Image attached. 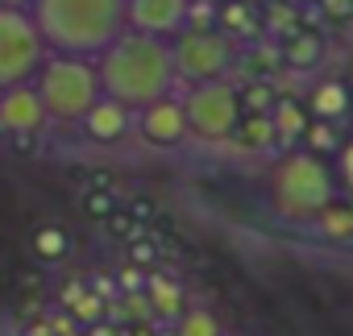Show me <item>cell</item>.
<instances>
[{"label": "cell", "instance_id": "obj_1", "mask_svg": "<svg viewBox=\"0 0 353 336\" xmlns=\"http://www.w3.org/2000/svg\"><path fill=\"white\" fill-rule=\"evenodd\" d=\"M96 75H100V96L125 104L129 112L174 96V54L166 38H150V34H133L125 30L112 46H104L96 54Z\"/></svg>", "mask_w": 353, "mask_h": 336}, {"label": "cell", "instance_id": "obj_2", "mask_svg": "<svg viewBox=\"0 0 353 336\" xmlns=\"http://www.w3.org/2000/svg\"><path fill=\"white\" fill-rule=\"evenodd\" d=\"M30 13L50 54L96 59L125 34V0H34Z\"/></svg>", "mask_w": 353, "mask_h": 336}, {"label": "cell", "instance_id": "obj_3", "mask_svg": "<svg viewBox=\"0 0 353 336\" xmlns=\"http://www.w3.org/2000/svg\"><path fill=\"white\" fill-rule=\"evenodd\" d=\"M336 175L332 162L316 158L307 149H287L266 175V200L270 212L287 224H312L332 200H336Z\"/></svg>", "mask_w": 353, "mask_h": 336}, {"label": "cell", "instance_id": "obj_4", "mask_svg": "<svg viewBox=\"0 0 353 336\" xmlns=\"http://www.w3.org/2000/svg\"><path fill=\"white\" fill-rule=\"evenodd\" d=\"M34 87L46 104V116L59 125H79L88 108L100 100V75L96 59H75V54H46L42 71L34 75Z\"/></svg>", "mask_w": 353, "mask_h": 336}, {"label": "cell", "instance_id": "obj_5", "mask_svg": "<svg viewBox=\"0 0 353 336\" xmlns=\"http://www.w3.org/2000/svg\"><path fill=\"white\" fill-rule=\"evenodd\" d=\"M46 54L50 50H46V38H42L34 13L0 5V92L17 87V83H34Z\"/></svg>", "mask_w": 353, "mask_h": 336}, {"label": "cell", "instance_id": "obj_6", "mask_svg": "<svg viewBox=\"0 0 353 336\" xmlns=\"http://www.w3.org/2000/svg\"><path fill=\"white\" fill-rule=\"evenodd\" d=\"M170 54H174V75L188 87H196V83L229 79L237 46L221 30H183V34L170 38Z\"/></svg>", "mask_w": 353, "mask_h": 336}, {"label": "cell", "instance_id": "obj_7", "mask_svg": "<svg viewBox=\"0 0 353 336\" xmlns=\"http://www.w3.org/2000/svg\"><path fill=\"white\" fill-rule=\"evenodd\" d=\"M179 100H183L192 137H200V141H233V129L241 120V96H237V87L229 79L196 83Z\"/></svg>", "mask_w": 353, "mask_h": 336}, {"label": "cell", "instance_id": "obj_8", "mask_svg": "<svg viewBox=\"0 0 353 336\" xmlns=\"http://www.w3.org/2000/svg\"><path fill=\"white\" fill-rule=\"evenodd\" d=\"M133 129H137V137H141L145 145H154V149H179V145L192 137L188 112H183V100H179V96H162V100L137 108V112H133Z\"/></svg>", "mask_w": 353, "mask_h": 336}, {"label": "cell", "instance_id": "obj_9", "mask_svg": "<svg viewBox=\"0 0 353 336\" xmlns=\"http://www.w3.org/2000/svg\"><path fill=\"white\" fill-rule=\"evenodd\" d=\"M192 0H125V30L150 38H174L188 30Z\"/></svg>", "mask_w": 353, "mask_h": 336}, {"label": "cell", "instance_id": "obj_10", "mask_svg": "<svg viewBox=\"0 0 353 336\" xmlns=\"http://www.w3.org/2000/svg\"><path fill=\"white\" fill-rule=\"evenodd\" d=\"M46 104L34 83H17L0 92V133L5 137H38L46 129Z\"/></svg>", "mask_w": 353, "mask_h": 336}, {"label": "cell", "instance_id": "obj_11", "mask_svg": "<svg viewBox=\"0 0 353 336\" xmlns=\"http://www.w3.org/2000/svg\"><path fill=\"white\" fill-rule=\"evenodd\" d=\"M79 129H83V137H88L92 145H121V141L133 133V112H129L125 104L100 96V100L88 108V116L79 120Z\"/></svg>", "mask_w": 353, "mask_h": 336}, {"label": "cell", "instance_id": "obj_12", "mask_svg": "<svg viewBox=\"0 0 353 336\" xmlns=\"http://www.w3.org/2000/svg\"><path fill=\"white\" fill-rule=\"evenodd\" d=\"M324 54H328V46H324V38L316 34V30H291V34H283L279 38V59H283V67H291V71H316L320 63H324Z\"/></svg>", "mask_w": 353, "mask_h": 336}, {"label": "cell", "instance_id": "obj_13", "mask_svg": "<svg viewBox=\"0 0 353 336\" xmlns=\"http://www.w3.org/2000/svg\"><path fill=\"white\" fill-rule=\"evenodd\" d=\"M307 112H312L316 120L341 125V120L353 112V92H349V83H345V79H320V83L312 87V96H307Z\"/></svg>", "mask_w": 353, "mask_h": 336}, {"label": "cell", "instance_id": "obj_14", "mask_svg": "<svg viewBox=\"0 0 353 336\" xmlns=\"http://www.w3.org/2000/svg\"><path fill=\"white\" fill-rule=\"evenodd\" d=\"M145 303L158 319H179L188 311V295L170 274H145Z\"/></svg>", "mask_w": 353, "mask_h": 336}, {"label": "cell", "instance_id": "obj_15", "mask_svg": "<svg viewBox=\"0 0 353 336\" xmlns=\"http://www.w3.org/2000/svg\"><path fill=\"white\" fill-rule=\"evenodd\" d=\"M270 120H274L279 141L299 145V137H303V133H307V125H312V112H307V104H299L295 96H279V100H274V108H270Z\"/></svg>", "mask_w": 353, "mask_h": 336}, {"label": "cell", "instance_id": "obj_16", "mask_svg": "<svg viewBox=\"0 0 353 336\" xmlns=\"http://www.w3.org/2000/svg\"><path fill=\"white\" fill-rule=\"evenodd\" d=\"M258 25H262V13L250 0H225V5H216V30L225 38H233V42L250 38V34H258Z\"/></svg>", "mask_w": 353, "mask_h": 336}, {"label": "cell", "instance_id": "obj_17", "mask_svg": "<svg viewBox=\"0 0 353 336\" xmlns=\"http://www.w3.org/2000/svg\"><path fill=\"white\" fill-rule=\"evenodd\" d=\"M233 141H237L241 149H250V154L270 149V145L279 141L270 112H241V120H237V129H233Z\"/></svg>", "mask_w": 353, "mask_h": 336}, {"label": "cell", "instance_id": "obj_18", "mask_svg": "<svg viewBox=\"0 0 353 336\" xmlns=\"http://www.w3.org/2000/svg\"><path fill=\"white\" fill-rule=\"evenodd\" d=\"M30 249H34V258L46 262V266L67 262V258H71V233H67L63 224H38V229L30 233Z\"/></svg>", "mask_w": 353, "mask_h": 336}, {"label": "cell", "instance_id": "obj_19", "mask_svg": "<svg viewBox=\"0 0 353 336\" xmlns=\"http://www.w3.org/2000/svg\"><path fill=\"white\" fill-rule=\"evenodd\" d=\"M341 129L332 125V120H316L312 116V125H307V133L299 137V145L295 149H307V154H316V158H328V154H336L341 149Z\"/></svg>", "mask_w": 353, "mask_h": 336}, {"label": "cell", "instance_id": "obj_20", "mask_svg": "<svg viewBox=\"0 0 353 336\" xmlns=\"http://www.w3.org/2000/svg\"><path fill=\"white\" fill-rule=\"evenodd\" d=\"M316 224H320L324 237H332V241H349V237H353V208H349V200H332V204L316 216Z\"/></svg>", "mask_w": 353, "mask_h": 336}, {"label": "cell", "instance_id": "obj_21", "mask_svg": "<svg viewBox=\"0 0 353 336\" xmlns=\"http://www.w3.org/2000/svg\"><path fill=\"white\" fill-rule=\"evenodd\" d=\"M174 336H225L216 311L208 307H188L179 319H174Z\"/></svg>", "mask_w": 353, "mask_h": 336}, {"label": "cell", "instance_id": "obj_22", "mask_svg": "<svg viewBox=\"0 0 353 336\" xmlns=\"http://www.w3.org/2000/svg\"><path fill=\"white\" fill-rule=\"evenodd\" d=\"M63 299H67V311H71V319H79V324H100L104 319V299L96 295V291H83V286H75L71 295L63 291Z\"/></svg>", "mask_w": 353, "mask_h": 336}, {"label": "cell", "instance_id": "obj_23", "mask_svg": "<svg viewBox=\"0 0 353 336\" xmlns=\"http://www.w3.org/2000/svg\"><path fill=\"white\" fill-rule=\"evenodd\" d=\"M237 96H241V112H270L279 100L266 79H250L245 87H237Z\"/></svg>", "mask_w": 353, "mask_h": 336}, {"label": "cell", "instance_id": "obj_24", "mask_svg": "<svg viewBox=\"0 0 353 336\" xmlns=\"http://www.w3.org/2000/svg\"><path fill=\"white\" fill-rule=\"evenodd\" d=\"M83 212H88L92 220H108V216L121 212V204H117V196H112L108 187H92V191L83 196Z\"/></svg>", "mask_w": 353, "mask_h": 336}, {"label": "cell", "instance_id": "obj_25", "mask_svg": "<svg viewBox=\"0 0 353 336\" xmlns=\"http://www.w3.org/2000/svg\"><path fill=\"white\" fill-rule=\"evenodd\" d=\"M332 175H336V187H345L353 196V137H345L341 149L332 154Z\"/></svg>", "mask_w": 353, "mask_h": 336}, {"label": "cell", "instance_id": "obj_26", "mask_svg": "<svg viewBox=\"0 0 353 336\" xmlns=\"http://www.w3.org/2000/svg\"><path fill=\"white\" fill-rule=\"evenodd\" d=\"M104 224H108V233H117V237H121V241H129V245H133V241H137V233H141V224H137V220H133V212H125V208H121L117 216H108Z\"/></svg>", "mask_w": 353, "mask_h": 336}, {"label": "cell", "instance_id": "obj_27", "mask_svg": "<svg viewBox=\"0 0 353 336\" xmlns=\"http://www.w3.org/2000/svg\"><path fill=\"white\" fill-rule=\"evenodd\" d=\"M129 258H133V266H150V262H154L158 253H154V245H145V241L137 237V241L129 245Z\"/></svg>", "mask_w": 353, "mask_h": 336}, {"label": "cell", "instance_id": "obj_28", "mask_svg": "<svg viewBox=\"0 0 353 336\" xmlns=\"http://www.w3.org/2000/svg\"><path fill=\"white\" fill-rule=\"evenodd\" d=\"M0 5H13V9H30L34 0H0Z\"/></svg>", "mask_w": 353, "mask_h": 336}, {"label": "cell", "instance_id": "obj_29", "mask_svg": "<svg viewBox=\"0 0 353 336\" xmlns=\"http://www.w3.org/2000/svg\"><path fill=\"white\" fill-rule=\"evenodd\" d=\"M291 5H316V0H291Z\"/></svg>", "mask_w": 353, "mask_h": 336}, {"label": "cell", "instance_id": "obj_30", "mask_svg": "<svg viewBox=\"0 0 353 336\" xmlns=\"http://www.w3.org/2000/svg\"><path fill=\"white\" fill-rule=\"evenodd\" d=\"M208 5H225V0H208Z\"/></svg>", "mask_w": 353, "mask_h": 336}, {"label": "cell", "instance_id": "obj_31", "mask_svg": "<svg viewBox=\"0 0 353 336\" xmlns=\"http://www.w3.org/2000/svg\"><path fill=\"white\" fill-rule=\"evenodd\" d=\"M349 208H353V200H349Z\"/></svg>", "mask_w": 353, "mask_h": 336}]
</instances>
